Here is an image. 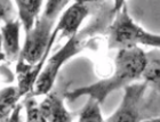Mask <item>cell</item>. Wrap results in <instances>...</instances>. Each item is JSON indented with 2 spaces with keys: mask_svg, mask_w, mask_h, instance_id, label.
<instances>
[{
  "mask_svg": "<svg viewBox=\"0 0 160 122\" xmlns=\"http://www.w3.org/2000/svg\"><path fill=\"white\" fill-rule=\"evenodd\" d=\"M6 61V54L3 50V45H2V37H1V32H0V63Z\"/></svg>",
  "mask_w": 160,
  "mask_h": 122,
  "instance_id": "ac0fdd59",
  "label": "cell"
},
{
  "mask_svg": "<svg viewBox=\"0 0 160 122\" xmlns=\"http://www.w3.org/2000/svg\"><path fill=\"white\" fill-rule=\"evenodd\" d=\"M74 2H79V3H83V5H87L92 8V6H95L96 3H100L102 0H73Z\"/></svg>",
  "mask_w": 160,
  "mask_h": 122,
  "instance_id": "e0dca14e",
  "label": "cell"
},
{
  "mask_svg": "<svg viewBox=\"0 0 160 122\" xmlns=\"http://www.w3.org/2000/svg\"><path fill=\"white\" fill-rule=\"evenodd\" d=\"M149 88L145 81L132 82L123 88V96L117 110L108 118L109 122L140 121L144 120L143 113L148 110V99L145 97Z\"/></svg>",
  "mask_w": 160,
  "mask_h": 122,
  "instance_id": "277c9868",
  "label": "cell"
},
{
  "mask_svg": "<svg viewBox=\"0 0 160 122\" xmlns=\"http://www.w3.org/2000/svg\"><path fill=\"white\" fill-rule=\"evenodd\" d=\"M102 103L94 97H88L86 105L83 106L78 116V121H104L101 110Z\"/></svg>",
  "mask_w": 160,
  "mask_h": 122,
  "instance_id": "8fae6325",
  "label": "cell"
},
{
  "mask_svg": "<svg viewBox=\"0 0 160 122\" xmlns=\"http://www.w3.org/2000/svg\"><path fill=\"white\" fill-rule=\"evenodd\" d=\"M126 1L127 0H113V3H112V12L114 13V15L126 5Z\"/></svg>",
  "mask_w": 160,
  "mask_h": 122,
  "instance_id": "2e32d148",
  "label": "cell"
},
{
  "mask_svg": "<svg viewBox=\"0 0 160 122\" xmlns=\"http://www.w3.org/2000/svg\"><path fill=\"white\" fill-rule=\"evenodd\" d=\"M15 20V8L13 0H0V23Z\"/></svg>",
  "mask_w": 160,
  "mask_h": 122,
  "instance_id": "5bb4252c",
  "label": "cell"
},
{
  "mask_svg": "<svg viewBox=\"0 0 160 122\" xmlns=\"http://www.w3.org/2000/svg\"><path fill=\"white\" fill-rule=\"evenodd\" d=\"M150 32L138 25L130 16L127 5L121 8L108 27L109 49H125L132 47H145Z\"/></svg>",
  "mask_w": 160,
  "mask_h": 122,
  "instance_id": "3957f363",
  "label": "cell"
},
{
  "mask_svg": "<svg viewBox=\"0 0 160 122\" xmlns=\"http://www.w3.org/2000/svg\"><path fill=\"white\" fill-rule=\"evenodd\" d=\"M114 14L112 8L105 12L97 17L96 21H93L87 27L81 30L76 36L71 37L68 41L54 53L52 56L47 58L43 69L38 76L37 81L34 83V87L31 94L33 96H45L54 88V85L56 82L57 76L60 74L61 70L69 61L76 55L80 54L86 47H89L94 40V36L98 33V31L109 27L112 22Z\"/></svg>",
  "mask_w": 160,
  "mask_h": 122,
  "instance_id": "7a4b0ae2",
  "label": "cell"
},
{
  "mask_svg": "<svg viewBox=\"0 0 160 122\" xmlns=\"http://www.w3.org/2000/svg\"><path fill=\"white\" fill-rule=\"evenodd\" d=\"M23 106L25 109L27 113V121H40L43 122L42 114H41V109H40V104L37 102L36 96L32 94L24 96L23 99Z\"/></svg>",
  "mask_w": 160,
  "mask_h": 122,
  "instance_id": "7c38bea8",
  "label": "cell"
},
{
  "mask_svg": "<svg viewBox=\"0 0 160 122\" xmlns=\"http://www.w3.org/2000/svg\"><path fill=\"white\" fill-rule=\"evenodd\" d=\"M69 2H70V0H46L42 16L53 21V22H56L60 15L67 8Z\"/></svg>",
  "mask_w": 160,
  "mask_h": 122,
  "instance_id": "4fadbf2b",
  "label": "cell"
},
{
  "mask_svg": "<svg viewBox=\"0 0 160 122\" xmlns=\"http://www.w3.org/2000/svg\"><path fill=\"white\" fill-rule=\"evenodd\" d=\"M141 79L160 94V49L153 48L145 51V65Z\"/></svg>",
  "mask_w": 160,
  "mask_h": 122,
  "instance_id": "9c48e42d",
  "label": "cell"
},
{
  "mask_svg": "<svg viewBox=\"0 0 160 122\" xmlns=\"http://www.w3.org/2000/svg\"><path fill=\"white\" fill-rule=\"evenodd\" d=\"M152 121H160V114L158 116H156V118H153V119H152Z\"/></svg>",
  "mask_w": 160,
  "mask_h": 122,
  "instance_id": "d6986e66",
  "label": "cell"
},
{
  "mask_svg": "<svg viewBox=\"0 0 160 122\" xmlns=\"http://www.w3.org/2000/svg\"><path fill=\"white\" fill-rule=\"evenodd\" d=\"M17 9L18 20L22 23L24 32L27 33L33 27L45 5V0H13Z\"/></svg>",
  "mask_w": 160,
  "mask_h": 122,
  "instance_id": "ba28073f",
  "label": "cell"
},
{
  "mask_svg": "<svg viewBox=\"0 0 160 122\" xmlns=\"http://www.w3.org/2000/svg\"><path fill=\"white\" fill-rule=\"evenodd\" d=\"M22 23L20 20H13L3 24L1 27L3 50L6 54L7 62H17L21 54L20 32Z\"/></svg>",
  "mask_w": 160,
  "mask_h": 122,
  "instance_id": "52a82bcc",
  "label": "cell"
},
{
  "mask_svg": "<svg viewBox=\"0 0 160 122\" xmlns=\"http://www.w3.org/2000/svg\"><path fill=\"white\" fill-rule=\"evenodd\" d=\"M67 92L52 89L40 103L43 122H68L73 119L72 113L65 106Z\"/></svg>",
  "mask_w": 160,
  "mask_h": 122,
  "instance_id": "8992f818",
  "label": "cell"
},
{
  "mask_svg": "<svg viewBox=\"0 0 160 122\" xmlns=\"http://www.w3.org/2000/svg\"><path fill=\"white\" fill-rule=\"evenodd\" d=\"M145 47H149V48H158V49H160V34L150 32V36H149V39H148Z\"/></svg>",
  "mask_w": 160,
  "mask_h": 122,
  "instance_id": "9a60e30c",
  "label": "cell"
},
{
  "mask_svg": "<svg viewBox=\"0 0 160 122\" xmlns=\"http://www.w3.org/2000/svg\"><path fill=\"white\" fill-rule=\"evenodd\" d=\"M22 96L18 88L14 86L6 87L0 90V121H8Z\"/></svg>",
  "mask_w": 160,
  "mask_h": 122,
  "instance_id": "30bf717a",
  "label": "cell"
},
{
  "mask_svg": "<svg viewBox=\"0 0 160 122\" xmlns=\"http://www.w3.org/2000/svg\"><path fill=\"white\" fill-rule=\"evenodd\" d=\"M90 10L89 6L74 1L65 8L54 25L53 31L56 33V40H62L64 38L69 39L76 36L83 21L89 16Z\"/></svg>",
  "mask_w": 160,
  "mask_h": 122,
  "instance_id": "5b68a950",
  "label": "cell"
},
{
  "mask_svg": "<svg viewBox=\"0 0 160 122\" xmlns=\"http://www.w3.org/2000/svg\"><path fill=\"white\" fill-rule=\"evenodd\" d=\"M145 65V51L142 47H132L119 49L114 58L113 71L108 78L80 88L67 91V100L73 102L76 99L88 96L100 100L102 104L113 91L123 89L129 83L138 81L142 78Z\"/></svg>",
  "mask_w": 160,
  "mask_h": 122,
  "instance_id": "6da1fadb",
  "label": "cell"
}]
</instances>
